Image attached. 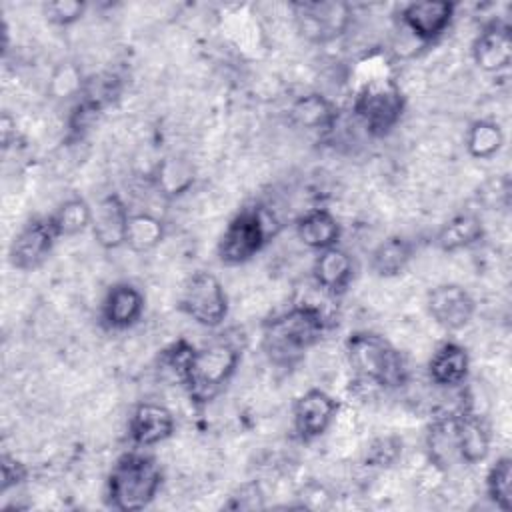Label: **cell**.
<instances>
[{"label":"cell","mask_w":512,"mask_h":512,"mask_svg":"<svg viewBox=\"0 0 512 512\" xmlns=\"http://www.w3.org/2000/svg\"><path fill=\"white\" fill-rule=\"evenodd\" d=\"M328 328V316L320 306L294 304L262 322L260 346L272 364L290 368L320 344Z\"/></svg>","instance_id":"6da1fadb"},{"label":"cell","mask_w":512,"mask_h":512,"mask_svg":"<svg viewBox=\"0 0 512 512\" xmlns=\"http://www.w3.org/2000/svg\"><path fill=\"white\" fill-rule=\"evenodd\" d=\"M242 360V346L232 338H216L200 348L194 346L186 358L178 380L196 406H206L218 398L234 378Z\"/></svg>","instance_id":"7a4b0ae2"},{"label":"cell","mask_w":512,"mask_h":512,"mask_svg":"<svg viewBox=\"0 0 512 512\" xmlns=\"http://www.w3.org/2000/svg\"><path fill=\"white\" fill-rule=\"evenodd\" d=\"M160 488V464L154 456L136 448L112 464L104 484V500L108 508L118 512H138L154 502Z\"/></svg>","instance_id":"3957f363"},{"label":"cell","mask_w":512,"mask_h":512,"mask_svg":"<svg viewBox=\"0 0 512 512\" xmlns=\"http://www.w3.org/2000/svg\"><path fill=\"white\" fill-rule=\"evenodd\" d=\"M344 354L350 370L364 384L392 390L404 386L408 380V366L402 352L376 332H350L344 340Z\"/></svg>","instance_id":"277c9868"},{"label":"cell","mask_w":512,"mask_h":512,"mask_svg":"<svg viewBox=\"0 0 512 512\" xmlns=\"http://www.w3.org/2000/svg\"><path fill=\"white\" fill-rule=\"evenodd\" d=\"M406 100L402 88L392 78H370L354 96L352 112L366 134L382 138L390 134L402 120Z\"/></svg>","instance_id":"5b68a950"},{"label":"cell","mask_w":512,"mask_h":512,"mask_svg":"<svg viewBox=\"0 0 512 512\" xmlns=\"http://www.w3.org/2000/svg\"><path fill=\"white\" fill-rule=\"evenodd\" d=\"M274 236V224L268 212L260 206L238 210L226 224L216 244V256L224 266H240L262 252Z\"/></svg>","instance_id":"8992f818"},{"label":"cell","mask_w":512,"mask_h":512,"mask_svg":"<svg viewBox=\"0 0 512 512\" xmlns=\"http://www.w3.org/2000/svg\"><path fill=\"white\" fill-rule=\"evenodd\" d=\"M178 310L202 328H218L230 312L228 294L220 278L208 270L192 272L180 290Z\"/></svg>","instance_id":"52a82bcc"},{"label":"cell","mask_w":512,"mask_h":512,"mask_svg":"<svg viewBox=\"0 0 512 512\" xmlns=\"http://www.w3.org/2000/svg\"><path fill=\"white\" fill-rule=\"evenodd\" d=\"M296 32L312 44H328L346 34L352 24V6L340 0L290 2Z\"/></svg>","instance_id":"ba28073f"},{"label":"cell","mask_w":512,"mask_h":512,"mask_svg":"<svg viewBox=\"0 0 512 512\" xmlns=\"http://www.w3.org/2000/svg\"><path fill=\"white\" fill-rule=\"evenodd\" d=\"M58 234L48 216H34L14 234L8 246V262L14 270L32 272L40 268L52 254Z\"/></svg>","instance_id":"9c48e42d"},{"label":"cell","mask_w":512,"mask_h":512,"mask_svg":"<svg viewBox=\"0 0 512 512\" xmlns=\"http://www.w3.org/2000/svg\"><path fill=\"white\" fill-rule=\"evenodd\" d=\"M340 402L322 388L300 394L292 406V430L300 442H312L332 426Z\"/></svg>","instance_id":"30bf717a"},{"label":"cell","mask_w":512,"mask_h":512,"mask_svg":"<svg viewBox=\"0 0 512 512\" xmlns=\"http://www.w3.org/2000/svg\"><path fill=\"white\" fill-rule=\"evenodd\" d=\"M426 308L430 318L440 328H444L446 332H456L472 322L476 312V300L464 286L456 282H444L428 292Z\"/></svg>","instance_id":"8fae6325"},{"label":"cell","mask_w":512,"mask_h":512,"mask_svg":"<svg viewBox=\"0 0 512 512\" xmlns=\"http://www.w3.org/2000/svg\"><path fill=\"white\" fill-rule=\"evenodd\" d=\"M456 14V4L448 0L410 2L400 10L402 26L420 42H434L448 32Z\"/></svg>","instance_id":"7c38bea8"},{"label":"cell","mask_w":512,"mask_h":512,"mask_svg":"<svg viewBox=\"0 0 512 512\" xmlns=\"http://www.w3.org/2000/svg\"><path fill=\"white\" fill-rule=\"evenodd\" d=\"M146 296L132 282L112 284L100 302V322L104 328L122 332L136 326L144 314Z\"/></svg>","instance_id":"4fadbf2b"},{"label":"cell","mask_w":512,"mask_h":512,"mask_svg":"<svg viewBox=\"0 0 512 512\" xmlns=\"http://www.w3.org/2000/svg\"><path fill=\"white\" fill-rule=\"evenodd\" d=\"M474 64L486 74H500L512 62V30L504 20H492L476 34L470 48Z\"/></svg>","instance_id":"5bb4252c"},{"label":"cell","mask_w":512,"mask_h":512,"mask_svg":"<svg viewBox=\"0 0 512 512\" xmlns=\"http://www.w3.org/2000/svg\"><path fill=\"white\" fill-rule=\"evenodd\" d=\"M452 430L460 462L478 464L486 460L492 444L490 426L470 404L452 414Z\"/></svg>","instance_id":"9a60e30c"},{"label":"cell","mask_w":512,"mask_h":512,"mask_svg":"<svg viewBox=\"0 0 512 512\" xmlns=\"http://www.w3.org/2000/svg\"><path fill=\"white\" fill-rule=\"evenodd\" d=\"M130 208L120 194L110 192L92 206V236L104 250L122 248L126 242V228L130 220Z\"/></svg>","instance_id":"2e32d148"},{"label":"cell","mask_w":512,"mask_h":512,"mask_svg":"<svg viewBox=\"0 0 512 512\" xmlns=\"http://www.w3.org/2000/svg\"><path fill=\"white\" fill-rule=\"evenodd\" d=\"M174 414L158 402H140L128 418V438L136 448H152L174 434Z\"/></svg>","instance_id":"e0dca14e"},{"label":"cell","mask_w":512,"mask_h":512,"mask_svg":"<svg viewBox=\"0 0 512 512\" xmlns=\"http://www.w3.org/2000/svg\"><path fill=\"white\" fill-rule=\"evenodd\" d=\"M354 276H356V264L344 248L330 246L326 250L316 252V258L312 264V278L316 286L328 296L338 298L346 294Z\"/></svg>","instance_id":"ac0fdd59"},{"label":"cell","mask_w":512,"mask_h":512,"mask_svg":"<svg viewBox=\"0 0 512 512\" xmlns=\"http://www.w3.org/2000/svg\"><path fill=\"white\" fill-rule=\"evenodd\" d=\"M470 356L458 342H442L428 360V376L440 388H458L468 380Z\"/></svg>","instance_id":"d6986e66"},{"label":"cell","mask_w":512,"mask_h":512,"mask_svg":"<svg viewBox=\"0 0 512 512\" xmlns=\"http://www.w3.org/2000/svg\"><path fill=\"white\" fill-rule=\"evenodd\" d=\"M296 236L310 250H326L338 246L342 226L328 208H310L296 220Z\"/></svg>","instance_id":"ffe728a7"},{"label":"cell","mask_w":512,"mask_h":512,"mask_svg":"<svg viewBox=\"0 0 512 512\" xmlns=\"http://www.w3.org/2000/svg\"><path fill=\"white\" fill-rule=\"evenodd\" d=\"M290 120L302 130L326 134L336 126L338 110L326 96L310 92L292 102Z\"/></svg>","instance_id":"44dd1931"},{"label":"cell","mask_w":512,"mask_h":512,"mask_svg":"<svg viewBox=\"0 0 512 512\" xmlns=\"http://www.w3.org/2000/svg\"><path fill=\"white\" fill-rule=\"evenodd\" d=\"M484 238V222L476 212H458L436 232L434 242L442 252H458L478 244Z\"/></svg>","instance_id":"7402d4cb"},{"label":"cell","mask_w":512,"mask_h":512,"mask_svg":"<svg viewBox=\"0 0 512 512\" xmlns=\"http://www.w3.org/2000/svg\"><path fill=\"white\" fill-rule=\"evenodd\" d=\"M414 256V244L400 234L384 238L370 252V270L380 278L400 276Z\"/></svg>","instance_id":"603a6c76"},{"label":"cell","mask_w":512,"mask_h":512,"mask_svg":"<svg viewBox=\"0 0 512 512\" xmlns=\"http://www.w3.org/2000/svg\"><path fill=\"white\" fill-rule=\"evenodd\" d=\"M48 218L58 238H74L90 230L92 204L82 196H68L48 214Z\"/></svg>","instance_id":"cb8c5ba5"},{"label":"cell","mask_w":512,"mask_h":512,"mask_svg":"<svg viewBox=\"0 0 512 512\" xmlns=\"http://www.w3.org/2000/svg\"><path fill=\"white\" fill-rule=\"evenodd\" d=\"M504 146V132L498 122L488 118L474 120L464 134V148L474 160H490Z\"/></svg>","instance_id":"d4e9b609"},{"label":"cell","mask_w":512,"mask_h":512,"mask_svg":"<svg viewBox=\"0 0 512 512\" xmlns=\"http://www.w3.org/2000/svg\"><path fill=\"white\" fill-rule=\"evenodd\" d=\"M166 236V226L162 218L152 212H130L128 228H126V242L124 246L132 252H150L154 250Z\"/></svg>","instance_id":"484cf974"},{"label":"cell","mask_w":512,"mask_h":512,"mask_svg":"<svg viewBox=\"0 0 512 512\" xmlns=\"http://www.w3.org/2000/svg\"><path fill=\"white\" fill-rule=\"evenodd\" d=\"M484 488H486L488 500L496 508H500L502 512L512 510V458L508 454L498 456L490 464L486 472Z\"/></svg>","instance_id":"4316f807"},{"label":"cell","mask_w":512,"mask_h":512,"mask_svg":"<svg viewBox=\"0 0 512 512\" xmlns=\"http://www.w3.org/2000/svg\"><path fill=\"white\" fill-rule=\"evenodd\" d=\"M154 180H156V186L162 194L180 196L192 186L194 170L184 160L172 158V160H164L162 164H158Z\"/></svg>","instance_id":"83f0119b"},{"label":"cell","mask_w":512,"mask_h":512,"mask_svg":"<svg viewBox=\"0 0 512 512\" xmlns=\"http://www.w3.org/2000/svg\"><path fill=\"white\" fill-rule=\"evenodd\" d=\"M86 2L82 0H54L42 6V14L54 26H72L86 14Z\"/></svg>","instance_id":"f1b7e54d"},{"label":"cell","mask_w":512,"mask_h":512,"mask_svg":"<svg viewBox=\"0 0 512 512\" xmlns=\"http://www.w3.org/2000/svg\"><path fill=\"white\" fill-rule=\"evenodd\" d=\"M0 472H2V494H6L10 488L20 486L28 478V468L20 460H16L10 454H2L0 458Z\"/></svg>","instance_id":"f546056e"},{"label":"cell","mask_w":512,"mask_h":512,"mask_svg":"<svg viewBox=\"0 0 512 512\" xmlns=\"http://www.w3.org/2000/svg\"><path fill=\"white\" fill-rule=\"evenodd\" d=\"M396 454H398V442H394L392 438H382L372 448V460L380 466H388L390 462H394Z\"/></svg>","instance_id":"4dcf8cb0"},{"label":"cell","mask_w":512,"mask_h":512,"mask_svg":"<svg viewBox=\"0 0 512 512\" xmlns=\"http://www.w3.org/2000/svg\"><path fill=\"white\" fill-rule=\"evenodd\" d=\"M0 132H2V148H10L12 142L16 140V120L4 112L2 114V120H0Z\"/></svg>","instance_id":"1f68e13d"}]
</instances>
